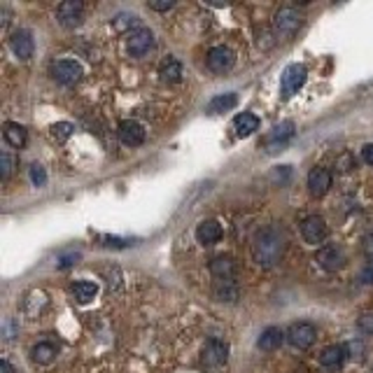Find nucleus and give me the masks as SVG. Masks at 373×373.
I'll return each mask as SVG.
<instances>
[{"mask_svg":"<svg viewBox=\"0 0 373 373\" xmlns=\"http://www.w3.org/2000/svg\"><path fill=\"white\" fill-rule=\"evenodd\" d=\"M285 242H287L285 234H282V229L275 227V224L259 229L257 234L252 236V242H250L252 259L262 266V269H273L282 259V254H285Z\"/></svg>","mask_w":373,"mask_h":373,"instance_id":"f257e3e1","label":"nucleus"},{"mask_svg":"<svg viewBox=\"0 0 373 373\" xmlns=\"http://www.w3.org/2000/svg\"><path fill=\"white\" fill-rule=\"evenodd\" d=\"M301 23H304V16L299 14L294 8H280L275 12L273 16V28H275V35L278 38H294L297 31L301 28Z\"/></svg>","mask_w":373,"mask_h":373,"instance_id":"f03ea898","label":"nucleus"},{"mask_svg":"<svg viewBox=\"0 0 373 373\" xmlns=\"http://www.w3.org/2000/svg\"><path fill=\"white\" fill-rule=\"evenodd\" d=\"M306 77H308V70L304 63H289V66L282 70V77H280V93L282 98H292L294 93H299V89L306 84Z\"/></svg>","mask_w":373,"mask_h":373,"instance_id":"7ed1b4c3","label":"nucleus"},{"mask_svg":"<svg viewBox=\"0 0 373 373\" xmlns=\"http://www.w3.org/2000/svg\"><path fill=\"white\" fill-rule=\"evenodd\" d=\"M285 339L297 350H308L313 343L317 341V329L310 322H294L292 327L285 331Z\"/></svg>","mask_w":373,"mask_h":373,"instance_id":"20e7f679","label":"nucleus"},{"mask_svg":"<svg viewBox=\"0 0 373 373\" xmlns=\"http://www.w3.org/2000/svg\"><path fill=\"white\" fill-rule=\"evenodd\" d=\"M203 366L208 371H220L222 366H227L229 359V343H224L220 339H210L203 348Z\"/></svg>","mask_w":373,"mask_h":373,"instance_id":"39448f33","label":"nucleus"},{"mask_svg":"<svg viewBox=\"0 0 373 373\" xmlns=\"http://www.w3.org/2000/svg\"><path fill=\"white\" fill-rule=\"evenodd\" d=\"M205 63H208V68L212 70V73L224 75V73H229V70L236 66V54H234V49H229V47L217 45V47H212V49L208 52V58H205Z\"/></svg>","mask_w":373,"mask_h":373,"instance_id":"423d86ee","label":"nucleus"},{"mask_svg":"<svg viewBox=\"0 0 373 373\" xmlns=\"http://www.w3.org/2000/svg\"><path fill=\"white\" fill-rule=\"evenodd\" d=\"M56 19L63 28H77L84 19V5L80 0H66L56 8Z\"/></svg>","mask_w":373,"mask_h":373,"instance_id":"0eeeda50","label":"nucleus"},{"mask_svg":"<svg viewBox=\"0 0 373 373\" xmlns=\"http://www.w3.org/2000/svg\"><path fill=\"white\" fill-rule=\"evenodd\" d=\"M301 236L308 245H319L324 242V238L329 236V229H327V222L322 220L319 215H310L301 222Z\"/></svg>","mask_w":373,"mask_h":373,"instance_id":"6e6552de","label":"nucleus"},{"mask_svg":"<svg viewBox=\"0 0 373 373\" xmlns=\"http://www.w3.org/2000/svg\"><path fill=\"white\" fill-rule=\"evenodd\" d=\"M157 47V40H154V33L150 28H138L135 33H131L128 38V54L135 58H143Z\"/></svg>","mask_w":373,"mask_h":373,"instance_id":"1a4fd4ad","label":"nucleus"},{"mask_svg":"<svg viewBox=\"0 0 373 373\" xmlns=\"http://www.w3.org/2000/svg\"><path fill=\"white\" fill-rule=\"evenodd\" d=\"M52 77L58 82V84H75V82H80L82 77V66L77 61H56L52 63Z\"/></svg>","mask_w":373,"mask_h":373,"instance_id":"9d476101","label":"nucleus"},{"mask_svg":"<svg viewBox=\"0 0 373 373\" xmlns=\"http://www.w3.org/2000/svg\"><path fill=\"white\" fill-rule=\"evenodd\" d=\"M208 269L217 282L220 280H236V275H238V262H236L234 257H229V254H220V257H215Z\"/></svg>","mask_w":373,"mask_h":373,"instance_id":"9b49d317","label":"nucleus"},{"mask_svg":"<svg viewBox=\"0 0 373 373\" xmlns=\"http://www.w3.org/2000/svg\"><path fill=\"white\" fill-rule=\"evenodd\" d=\"M317 264L329 273H336L346 266V254L336 245H324L322 250H317Z\"/></svg>","mask_w":373,"mask_h":373,"instance_id":"f8f14e48","label":"nucleus"},{"mask_svg":"<svg viewBox=\"0 0 373 373\" xmlns=\"http://www.w3.org/2000/svg\"><path fill=\"white\" fill-rule=\"evenodd\" d=\"M10 47H12V52L21 58V61H28V58L33 56V52H35V40H33L31 31L19 28V31L10 38Z\"/></svg>","mask_w":373,"mask_h":373,"instance_id":"ddd939ff","label":"nucleus"},{"mask_svg":"<svg viewBox=\"0 0 373 373\" xmlns=\"http://www.w3.org/2000/svg\"><path fill=\"white\" fill-rule=\"evenodd\" d=\"M117 135L126 147H138L145 143V128L133 120H124L117 128Z\"/></svg>","mask_w":373,"mask_h":373,"instance_id":"4468645a","label":"nucleus"},{"mask_svg":"<svg viewBox=\"0 0 373 373\" xmlns=\"http://www.w3.org/2000/svg\"><path fill=\"white\" fill-rule=\"evenodd\" d=\"M308 189L313 196H324L331 189V173L327 168H313L308 173Z\"/></svg>","mask_w":373,"mask_h":373,"instance_id":"2eb2a0df","label":"nucleus"},{"mask_svg":"<svg viewBox=\"0 0 373 373\" xmlns=\"http://www.w3.org/2000/svg\"><path fill=\"white\" fill-rule=\"evenodd\" d=\"M222 238V227L217 220H203L196 227V240L201 245H215Z\"/></svg>","mask_w":373,"mask_h":373,"instance_id":"dca6fc26","label":"nucleus"},{"mask_svg":"<svg viewBox=\"0 0 373 373\" xmlns=\"http://www.w3.org/2000/svg\"><path fill=\"white\" fill-rule=\"evenodd\" d=\"M346 357H348L346 346H329V348H324L322 354H319V364H322L324 369H329V371H336V369H341V366H343Z\"/></svg>","mask_w":373,"mask_h":373,"instance_id":"f3484780","label":"nucleus"},{"mask_svg":"<svg viewBox=\"0 0 373 373\" xmlns=\"http://www.w3.org/2000/svg\"><path fill=\"white\" fill-rule=\"evenodd\" d=\"M159 75H161V82H166V84H177L185 73H182V63L175 56H166L159 63Z\"/></svg>","mask_w":373,"mask_h":373,"instance_id":"a211bd4d","label":"nucleus"},{"mask_svg":"<svg viewBox=\"0 0 373 373\" xmlns=\"http://www.w3.org/2000/svg\"><path fill=\"white\" fill-rule=\"evenodd\" d=\"M282 341H287L285 339V331H280L278 327H269V329L262 331L257 346H259V350H264V352H273V350H278V348L282 346Z\"/></svg>","mask_w":373,"mask_h":373,"instance_id":"6ab92c4d","label":"nucleus"},{"mask_svg":"<svg viewBox=\"0 0 373 373\" xmlns=\"http://www.w3.org/2000/svg\"><path fill=\"white\" fill-rule=\"evenodd\" d=\"M292 135H294V122H282V124H278V126L271 128V133L264 138V145L266 147L282 145V143H287Z\"/></svg>","mask_w":373,"mask_h":373,"instance_id":"aec40b11","label":"nucleus"},{"mask_svg":"<svg viewBox=\"0 0 373 373\" xmlns=\"http://www.w3.org/2000/svg\"><path fill=\"white\" fill-rule=\"evenodd\" d=\"M3 138H5V143H8L10 147H16V150H21V147L26 145V140H28V133H26V128H23L21 124L10 122V124H5Z\"/></svg>","mask_w":373,"mask_h":373,"instance_id":"412c9836","label":"nucleus"},{"mask_svg":"<svg viewBox=\"0 0 373 373\" xmlns=\"http://www.w3.org/2000/svg\"><path fill=\"white\" fill-rule=\"evenodd\" d=\"M234 128L240 138H247V135H252L259 128V117L252 115V112H240L234 120Z\"/></svg>","mask_w":373,"mask_h":373,"instance_id":"4be33fe9","label":"nucleus"},{"mask_svg":"<svg viewBox=\"0 0 373 373\" xmlns=\"http://www.w3.org/2000/svg\"><path fill=\"white\" fill-rule=\"evenodd\" d=\"M56 352H58V348L54 346V343L43 341L31 350V357H33L35 364H52L56 359Z\"/></svg>","mask_w":373,"mask_h":373,"instance_id":"5701e85b","label":"nucleus"},{"mask_svg":"<svg viewBox=\"0 0 373 373\" xmlns=\"http://www.w3.org/2000/svg\"><path fill=\"white\" fill-rule=\"evenodd\" d=\"M238 297H240V287H238V282H236V280H220L215 285V299L217 301L234 304Z\"/></svg>","mask_w":373,"mask_h":373,"instance_id":"b1692460","label":"nucleus"},{"mask_svg":"<svg viewBox=\"0 0 373 373\" xmlns=\"http://www.w3.org/2000/svg\"><path fill=\"white\" fill-rule=\"evenodd\" d=\"M112 28H115L117 33H135L140 26V19L131 12H122V14H117L115 19H112Z\"/></svg>","mask_w":373,"mask_h":373,"instance_id":"393cba45","label":"nucleus"},{"mask_svg":"<svg viewBox=\"0 0 373 373\" xmlns=\"http://www.w3.org/2000/svg\"><path fill=\"white\" fill-rule=\"evenodd\" d=\"M238 105V96L236 93H220L208 103V112L210 115H220V112H229Z\"/></svg>","mask_w":373,"mask_h":373,"instance_id":"a878e982","label":"nucleus"},{"mask_svg":"<svg viewBox=\"0 0 373 373\" xmlns=\"http://www.w3.org/2000/svg\"><path fill=\"white\" fill-rule=\"evenodd\" d=\"M73 292L80 304H89V301L96 299L98 285L96 282H89V280H77V282H73Z\"/></svg>","mask_w":373,"mask_h":373,"instance_id":"bb28decb","label":"nucleus"},{"mask_svg":"<svg viewBox=\"0 0 373 373\" xmlns=\"http://www.w3.org/2000/svg\"><path fill=\"white\" fill-rule=\"evenodd\" d=\"M73 131H75V126L70 122H58V124H54V126L49 128L52 138H54L56 143H66L70 135H73Z\"/></svg>","mask_w":373,"mask_h":373,"instance_id":"cd10ccee","label":"nucleus"},{"mask_svg":"<svg viewBox=\"0 0 373 373\" xmlns=\"http://www.w3.org/2000/svg\"><path fill=\"white\" fill-rule=\"evenodd\" d=\"M336 168L341 170V173H350L352 168H357V159H354L352 152H343L339 159H336Z\"/></svg>","mask_w":373,"mask_h":373,"instance_id":"c85d7f7f","label":"nucleus"},{"mask_svg":"<svg viewBox=\"0 0 373 373\" xmlns=\"http://www.w3.org/2000/svg\"><path fill=\"white\" fill-rule=\"evenodd\" d=\"M12 170H14V157H12L10 152H0V177L8 180Z\"/></svg>","mask_w":373,"mask_h":373,"instance_id":"c756f323","label":"nucleus"},{"mask_svg":"<svg viewBox=\"0 0 373 373\" xmlns=\"http://www.w3.org/2000/svg\"><path fill=\"white\" fill-rule=\"evenodd\" d=\"M346 352H348V357H352V359H362L364 357V343L362 341H348Z\"/></svg>","mask_w":373,"mask_h":373,"instance_id":"7c9ffc66","label":"nucleus"},{"mask_svg":"<svg viewBox=\"0 0 373 373\" xmlns=\"http://www.w3.org/2000/svg\"><path fill=\"white\" fill-rule=\"evenodd\" d=\"M31 180H33V185H35V187H45L47 173H45L43 166H38V163H33V166H31Z\"/></svg>","mask_w":373,"mask_h":373,"instance_id":"2f4dec72","label":"nucleus"},{"mask_svg":"<svg viewBox=\"0 0 373 373\" xmlns=\"http://www.w3.org/2000/svg\"><path fill=\"white\" fill-rule=\"evenodd\" d=\"M357 327H359V331L362 334H373V313H364L362 317L357 319Z\"/></svg>","mask_w":373,"mask_h":373,"instance_id":"473e14b6","label":"nucleus"},{"mask_svg":"<svg viewBox=\"0 0 373 373\" xmlns=\"http://www.w3.org/2000/svg\"><path fill=\"white\" fill-rule=\"evenodd\" d=\"M173 5H175L173 0H150V3H147V8L157 10V12H168Z\"/></svg>","mask_w":373,"mask_h":373,"instance_id":"72a5a7b5","label":"nucleus"},{"mask_svg":"<svg viewBox=\"0 0 373 373\" xmlns=\"http://www.w3.org/2000/svg\"><path fill=\"white\" fill-rule=\"evenodd\" d=\"M362 252H364L366 259H373V234L364 236V238H362Z\"/></svg>","mask_w":373,"mask_h":373,"instance_id":"f704fd0d","label":"nucleus"},{"mask_svg":"<svg viewBox=\"0 0 373 373\" xmlns=\"http://www.w3.org/2000/svg\"><path fill=\"white\" fill-rule=\"evenodd\" d=\"M77 259H80V254L77 252H73V254H63L61 259H58V266H61V269H68V266H73Z\"/></svg>","mask_w":373,"mask_h":373,"instance_id":"c9c22d12","label":"nucleus"},{"mask_svg":"<svg viewBox=\"0 0 373 373\" xmlns=\"http://www.w3.org/2000/svg\"><path fill=\"white\" fill-rule=\"evenodd\" d=\"M105 245L108 247H126L128 245V240H124V238H117V236H105Z\"/></svg>","mask_w":373,"mask_h":373,"instance_id":"e433bc0d","label":"nucleus"},{"mask_svg":"<svg viewBox=\"0 0 373 373\" xmlns=\"http://www.w3.org/2000/svg\"><path fill=\"white\" fill-rule=\"evenodd\" d=\"M359 280L364 282V285H373V264H369L366 269L362 271V275H359Z\"/></svg>","mask_w":373,"mask_h":373,"instance_id":"4c0bfd02","label":"nucleus"},{"mask_svg":"<svg viewBox=\"0 0 373 373\" xmlns=\"http://www.w3.org/2000/svg\"><path fill=\"white\" fill-rule=\"evenodd\" d=\"M362 159L369 166H373V143H369V145H364V150H362Z\"/></svg>","mask_w":373,"mask_h":373,"instance_id":"58836bf2","label":"nucleus"},{"mask_svg":"<svg viewBox=\"0 0 373 373\" xmlns=\"http://www.w3.org/2000/svg\"><path fill=\"white\" fill-rule=\"evenodd\" d=\"M0 371H3V373H16L14 366H12L8 359H3V362H0Z\"/></svg>","mask_w":373,"mask_h":373,"instance_id":"ea45409f","label":"nucleus"},{"mask_svg":"<svg viewBox=\"0 0 373 373\" xmlns=\"http://www.w3.org/2000/svg\"><path fill=\"white\" fill-rule=\"evenodd\" d=\"M371 373H373V371H371Z\"/></svg>","mask_w":373,"mask_h":373,"instance_id":"a19ab883","label":"nucleus"}]
</instances>
